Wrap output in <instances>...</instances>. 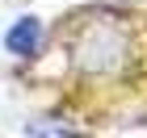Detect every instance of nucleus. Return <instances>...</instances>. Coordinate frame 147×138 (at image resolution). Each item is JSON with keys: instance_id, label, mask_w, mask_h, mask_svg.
I'll use <instances>...</instances> for the list:
<instances>
[{"instance_id": "obj_1", "label": "nucleus", "mask_w": 147, "mask_h": 138, "mask_svg": "<svg viewBox=\"0 0 147 138\" xmlns=\"http://www.w3.org/2000/svg\"><path fill=\"white\" fill-rule=\"evenodd\" d=\"M71 67L84 80H118L135 67V38L113 13H92L71 38Z\"/></svg>"}, {"instance_id": "obj_2", "label": "nucleus", "mask_w": 147, "mask_h": 138, "mask_svg": "<svg viewBox=\"0 0 147 138\" xmlns=\"http://www.w3.org/2000/svg\"><path fill=\"white\" fill-rule=\"evenodd\" d=\"M42 21L38 17H21V21H13L9 25V34H4V50L9 55H17V59H30V55H38V46H42Z\"/></svg>"}]
</instances>
